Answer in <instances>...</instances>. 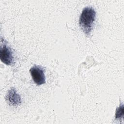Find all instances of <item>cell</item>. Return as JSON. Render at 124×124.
Here are the masks:
<instances>
[{
	"label": "cell",
	"mask_w": 124,
	"mask_h": 124,
	"mask_svg": "<svg viewBox=\"0 0 124 124\" xmlns=\"http://www.w3.org/2000/svg\"><path fill=\"white\" fill-rule=\"evenodd\" d=\"M30 72L34 83L37 85H40L46 83L44 70L42 67L34 65L30 69Z\"/></svg>",
	"instance_id": "obj_2"
},
{
	"label": "cell",
	"mask_w": 124,
	"mask_h": 124,
	"mask_svg": "<svg viewBox=\"0 0 124 124\" xmlns=\"http://www.w3.org/2000/svg\"><path fill=\"white\" fill-rule=\"evenodd\" d=\"M0 59L3 63L7 65H11L14 62L12 51L6 44H4L3 46L1 45Z\"/></svg>",
	"instance_id": "obj_3"
},
{
	"label": "cell",
	"mask_w": 124,
	"mask_h": 124,
	"mask_svg": "<svg viewBox=\"0 0 124 124\" xmlns=\"http://www.w3.org/2000/svg\"><path fill=\"white\" fill-rule=\"evenodd\" d=\"M95 15L96 12L94 9L90 6L85 7L80 15L79 19V26L87 35H89L92 31Z\"/></svg>",
	"instance_id": "obj_1"
},
{
	"label": "cell",
	"mask_w": 124,
	"mask_h": 124,
	"mask_svg": "<svg viewBox=\"0 0 124 124\" xmlns=\"http://www.w3.org/2000/svg\"><path fill=\"white\" fill-rule=\"evenodd\" d=\"M5 98L8 103L11 106H17L20 105L21 103L20 95L16 93L14 88H12L8 91Z\"/></svg>",
	"instance_id": "obj_4"
},
{
	"label": "cell",
	"mask_w": 124,
	"mask_h": 124,
	"mask_svg": "<svg viewBox=\"0 0 124 124\" xmlns=\"http://www.w3.org/2000/svg\"><path fill=\"white\" fill-rule=\"evenodd\" d=\"M124 107H123V105L122 104L121 106H120L119 108H118L116 110V115L115 117L116 119H118L120 118V117H123V112H124Z\"/></svg>",
	"instance_id": "obj_5"
}]
</instances>
